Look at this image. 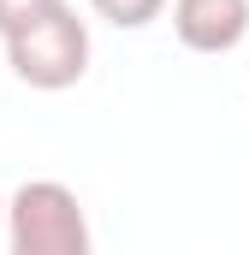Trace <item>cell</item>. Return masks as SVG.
<instances>
[{"instance_id":"7a4b0ae2","label":"cell","mask_w":249,"mask_h":255,"mask_svg":"<svg viewBox=\"0 0 249 255\" xmlns=\"http://www.w3.org/2000/svg\"><path fill=\"white\" fill-rule=\"evenodd\" d=\"M6 65L18 83L42 89V95H60L71 83H83L89 71V24L77 18V6H48L42 18H30L24 30L6 36Z\"/></svg>"},{"instance_id":"277c9868","label":"cell","mask_w":249,"mask_h":255,"mask_svg":"<svg viewBox=\"0 0 249 255\" xmlns=\"http://www.w3.org/2000/svg\"><path fill=\"white\" fill-rule=\"evenodd\" d=\"M89 12L107 18V24H119V30H148L166 12V0H89Z\"/></svg>"},{"instance_id":"8992f818","label":"cell","mask_w":249,"mask_h":255,"mask_svg":"<svg viewBox=\"0 0 249 255\" xmlns=\"http://www.w3.org/2000/svg\"><path fill=\"white\" fill-rule=\"evenodd\" d=\"M0 226H6V190H0Z\"/></svg>"},{"instance_id":"5b68a950","label":"cell","mask_w":249,"mask_h":255,"mask_svg":"<svg viewBox=\"0 0 249 255\" xmlns=\"http://www.w3.org/2000/svg\"><path fill=\"white\" fill-rule=\"evenodd\" d=\"M48 6H60V0H0V42H6L12 30H24L30 18H42Z\"/></svg>"},{"instance_id":"6da1fadb","label":"cell","mask_w":249,"mask_h":255,"mask_svg":"<svg viewBox=\"0 0 249 255\" xmlns=\"http://www.w3.org/2000/svg\"><path fill=\"white\" fill-rule=\"evenodd\" d=\"M6 255H95L89 214L71 184L30 178L6 196Z\"/></svg>"},{"instance_id":"3957f363","label":"cell","mask_w":249,"mask_h":255,"mask_svg":"<svg viewBox=\"0 0 249 255\" xmlns=\"http://www.w3.org/2000/svg\"><path fill=\"white\" fill-rule=\"evenodd\" d=\"M166 12L190 54H232L249 36V0H166Z\"/></svg>"}]
</instances>
